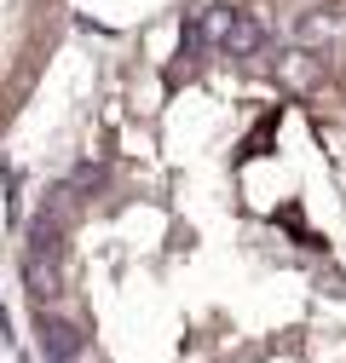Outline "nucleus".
<instances>
[{"instance_id":"nucleus-1","label":"nucleus","mask_w":346,"mask_h":363,"mask_svg":"<svg viewBox=\"0 0 346 363\" xmlns=\"http://www.w3.org/2000/svg\"><path fill=\"white\" fill-rule=\"evenodd\" d=\"M18 300L40 363H346V29L150 18L23 213Z\"/></svg>"},{"instance_id":"nucleus-2","label":"nucleus","mask_w":346,"mask_h":363,"mask_svg":"<svg viewBox=\"0 0 346 363\" xmlns=\"http://www.w3.org/2000/svg\"><path fill=\"white\" fill-rule=\"evenodd\" d=\"M69 40V0H0V139L29 116Z\"/></svg>"},{"instance_id":"nucleus-3","label":"nucleus","mask_w":346,"mask_h":363,"mask_svg":"<svg viewBox=\"0 0 346 363\" xmlns=\"http://www.w3.org/2000/svg\"><path fill=\"white\" fill-rule=\"evenodd\" d=\"M277 6H294V12H306V18H323V23L346 29V0H277Z\"/></svg>"}]
</instances>
